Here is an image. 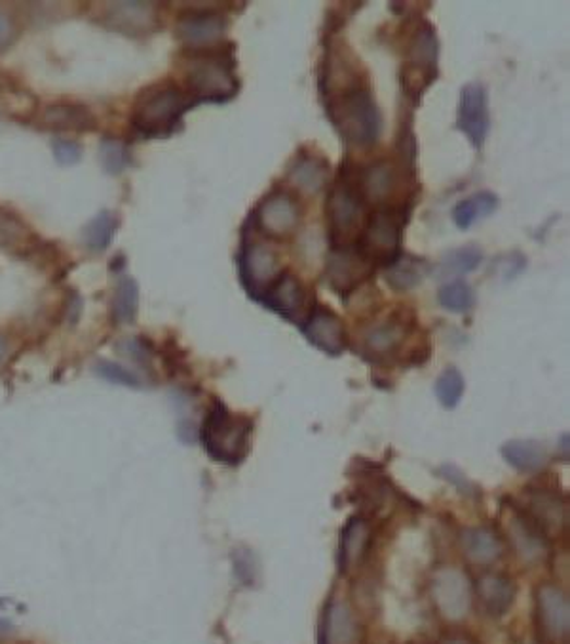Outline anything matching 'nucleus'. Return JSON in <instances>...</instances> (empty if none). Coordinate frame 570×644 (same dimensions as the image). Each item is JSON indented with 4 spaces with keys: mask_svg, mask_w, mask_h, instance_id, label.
Instances as JSON below:
<instances>
[{
    "mask_svg": "<svg viewBox=\"0 0 570 644\" xmlns=\"http://www.w3.org/2000/svg\"><path fill=\"white\" fill-rule=\"evenodd\" d=\"M252 431V418L230 413L222 403H215L202 424V444L217 462L240 464L247 456Z\"/></svg>",
    "mask_w": 570,
    "mask_h": 644,
    "instance_id": "obj_7",
    "label": "nucleus"
},
{
    "mask_svg": "<svg viewBox=\"0 0 570 644\" xmlns=\"http://www.w3.org/2000/svg\"><path fill=\"white\" fill-rule=\"evenodd\" d=\"M415 329V315L398 309L383 321L373 322L362 334V355L369 362L383 365L386 360L398 359L403 345Z\"/></svg>",
    "mask_w": 570,
    "mask_h": 644,
    "instance_id": "obj_9",
    "label": "nucleus"
},
{
    "mask_svg": "<svg viewBox=\"0 0 570 644\" xmlns=\"http://www.w3.org/2000/svg\"><path fill=\"white\" fill-rule=\"evenodd\" d=\"M360 637L356 615L347 600L331 599L326 605L318 644H356Z\"/></svg>",
    "mask_w": 570,
    "mask_h": 644,
    "instance_id": "obj_20",
    "label": "nucleus"
},
{
    "mask_svg": "<svg viewBox=\"0 0 570 644\" xmlns=\"http://www.w3.org/2000/svg\"><path fill=\"white\" fill-rule=\"evenodd\" d=\"M15 38L14 22L8 17L7 14L0 12V50H4L8 46L12 45V40Z\"/></svg>",
    "mask_w": 570,
    "mask_h": 644,
    "instance_id": "obj_39",
    "label": "nucleus"
},
{
    "mask_svg": "<svg viewBox=\"0 0 570 644\" xmlns=\"http://www.w3.org/2000/svg\"><path fill=\"white\" fill-rule=\"evenodd\" d=\"M429 597L444 620L462 622L472 610L474 587L462 570L445 567L432 576Z\"/></svg>",
    "mask_w": 570,
    "mask_h": 644,
    "instance_id": "obj_11",
    "label": "nucleus"
},
{
    "mask_svg": "<svg viewBox=\"0 0 570 644\" xmlns=\"http://www.w3.org/2000/svg\"><path fill=\"white\" fill-rule=\"evenodd\" d=\"M508 534L519 559L534 564L548 554V539L525 511H516L508 521Z\"/></svg>",
    "mask_w": 570,
    "mask_h": 644,
    "instance_id": "obj_21",
    "label": "nucleus"
},
{
    "mask_svg": "<svg viewBox=\"0 0 570 644\" xmlns=\"http://www.w3.org/2000/svg\"><path fill=\"white\" fill-rule=\"evenodd\" d=\"M460 547L475 564H490L504 553V541L489 528H470L460 536Z\"/></svg>",
    "mask_w": 570,
    "mask_h": 644,
    "instance_id": "obj_26",
    "label": "nucleus"
},
{
    "mask_svg": "<svg viewBox=\"0 0 570 644\" xmlns=\"http://www.w3.org/2000/svg\"><path fill=\"white\" fill-rule=\"evenodd\" d=\"M191 107H194L193 102L178 84H153L135 102L132 128L145 140L170 138Z\"/></svg>",
    "mask_w": 570,
    "mask_h": 644,
    "instance_id": "obj_4",
    "label": "nucleus"
},
{
    "mask_svg": "<svg viewBox=\"0 0 570 644\" xmlns=\"http://www.w3.org/2000/svg\"><path fill=\"white\" fill-rule=\"evenodd\" d=\"M319 98L326 117L344 145L371 150L383 134V115L371 92L369 76L356 56L337 40L326 43L319 63Z\"/></svg>",
    "mask_w": 570,
    "mask_h": 644,
    "instance_id": "obj_1",
    "label": "nucleus"
},
{
    "mask_svg": "<svg viewBox=\"0 0 570 644\" xmlns=\"http://www.w3.org/2000/svg\"><path fill=\"white\" fill-rule=\"evenodd\" d=\"M331 166L326 157L314 151L301 147L288 166V180L293 188L303 191L304 195H318L329 181Z\"/></svg>",
    "mask_w": 570,
    "mask_h": 644,
    "instance_id": "obj_18",
    "label": "nucleus"
},
{
    "mask_svg": "<svg viewBox=\"0 0 570 644\" xmlns=\"http://www.w3.org/2000/svg\"><path fill=\"white\" fill-rule=\"evenodd\" d=\"M119 219L111 212H101L82 231V242L92 252H104L114 239Z\"/></svg>",
    "mask_w": 570,
    "mask_h": 644,
    "instance_id": "obj_32",
    "label": "nucleus"
},
{
    "mask_svg": "<svg viewBox=\"0 0 570 644\" xmlns=\"http://www.w3.org/2000/svg\"><path fill=\"white\" fill-rule=\"evenodd\" d=\"M301 326L306 339L329 357H339L349 345L344 322L326 306L314 303V308L311 309V313Z\"/></svg>",
    "mask_w": 570,
    "mask_h": 644,
    "instance_id": "obj_17",
    "label": "nucleus"
},
{
    "mask_svg": "<svg viewBox=\"0 0 570 644\" xmlns=\"http://www.w3.org/2000/svg\"><path fill=\"white\" fill-rule=\"evenodd\" d=\"M371 541L369 521L363 517L352 518L349 525L344 526L339 549V569L342 574H349L350 570L356 569L367 553Z\"/></svg>",
    "mask_w": 570,
    "mask_h": 644,
    "instance_id": "obj_24",
    "label": "nucleus"
},
{
    "mask_svg": "<svg viewBox=\"0 0 570 644\" xmlns=\"http://www.w3.org/2000/svg\"><path fill=\"white\" fill-rule=\"evenodd\" d=\"M12 630H14V628H12V623L8 622V620H4V618H0V639L8 637V635L12 633Z\"/></svg>",
    "mask_w": 570,
    "mask_h": 644,
    "instance_id": "obj_41",
    "label": "nucleus"
},
{
    "mask_svg": "<svg viewBox=\"0 0 570 644\" xmlns=\"http://www.w3.org/2000/svg\"><path fill=\"white\" fill-rule=\"evenodd\" d=\"M437 300H439L441 308L451 311V313H468L470 309L474 308V288L468 285L466 281L454 278L451 283L439 288Z\"/></svg>",
    "mask_w": 570,
    "mask_h": 644,
    "instance_id": "obj_33",
    "label": "nucleus"
},
{
    "mask_svg": "<svg viewBox=\"0 0 570 644\" xmlns=\"http://www.w3.org/2000/svg\"><path fill=\"white\" fill-rule=\"evenodd\" d=\"M413 203L398 204L377 208L367 214L362 232L354 247L369 260L375 270L390 267L403 254V231L413 212Z\"/></svg>",
    "mask_w": 570,
    "mask_h": 644,
    "instance_id": "obj_5",
    "label": "nucleus"
},
{
    "mask_svg": "<svg viewBox=\"0 0 570 644\" xmlns=\"http://www.w3.org/2000/svg\"><path fill=\"white\" fill-rule=\"evenodd\" d=\"M398 76L403 96L415 106L423 98L424 92L436 83L439 76V38L436 27L428 20H421L411 33Z\"/></svg>",
    "mask_w": 570,
    "mask_h": 644,
    "instance_id": "obj_6",
    "label": "nucleus"
},
{
    "mask_svg": "<svg viewBox=\"0 0 570 644\" xmlns=\"http://www.w3.org/2000/svg\"><path fill=\"white\" fill-rule=\"evenodd\" d=\"M502 456L521 473H536L548 464V450L538 441H510L502 446Z\"/></svg>",
    "mask_w": 570,
    "mask_h": 644,
    "instance_id": "obj_28",
    "label": "nucleus"
},
{
    "mask_svg": "<svg viewBox=\"0 0 570 644\" xmlns=\"http://www.w3.org/2000/svg\"><path fill=\"white\" fill-rule=\"evenodd\" d=\"M303 222V206L293 191L275 188L260 199L252 212L250 224L255 225L267 239L286 240L295 235Z\"/></svg>",
    "mask_w": 570,
    "mask_h": 644,
    "instance_id": "obj_8",
    "label": "nucleus"
},
{
    "mask_svg": "<svg viewBox=\"0 0 570 644\" xmlns=\"http://www.w3.org/2000/svg\"><path fill=\"white\" fill-rule=\"evenodd\" d=\"M439 644H477L474 639L468 637V635H447L441 639Z\"/></svg>",
    "mask_w": 570,
    "mask_h": 644,
    "instance_id": "obj_40",
    "label": "nucleus"
},
{
    "mask_svg": "<svg viewBox=\"0 0 570 644\" xmlns=\"http://www.w3.org/2000/svg\"><path fill=\"white\" fill-rule=\"evenodd\" d=\"M356 170V163L344 158L333 186L327 193V235L331 248L356 245L369 214V206L357 186Z\"/></svg>",
    "mask_w": 570,
    "mask_h": 644,
    "instance_id": "obj_3",
    "label": "nucleus"
},
{
    "mask_svg": "<svg viewBox=\"0 0 570 644\" xmlns=\"http://www.w3.org/2000/svg\"><path fill=\"white\" fill-rule=\"evenodd\" d=\"M500 206V199L493 191H477L464 201H460L452 208V222L459 227L460 231H468L470 227L480 224L485 217L493 216Z\"/></svg>",
    "mask_w": 570,
    "mask_h": 644,
    "instance_id": "obj_27",
    "label": "nucleus"
},
{
    "mask_svg": "<svg viewBox=\"0 0 570 644\" xmlns=\"http://www.w3.org/2000/svg\"><path fill=\"white\" fill-rule=\"evenodd\" d=\"M428 273V260H424L421 255L403 252L390 267H386L385 281L393 293H408V290H413L416 286L423 285V281Z\"/></svg>",
    "mask_w": 570,
    "mask_h": 644,
    "instance_id": "obj_25",
    "label": "nucleus"
},
{
    "mask_svg": "<svg viewBox=\"0 0 570 644\" xmlns=\"http://www.w3.org/2000/svg\"><path fill=\"white\" fill-rule=\"evenodd\" d=\"M483 262V250L477 245L454 248L444 255V260L437 267L439 277H462L477 270Z\"/></svg>",
    "mask_w": 570,
    "mask_h": 644,
    "instance_id": "obj_30",
    "label": "nucleus"
},
{
    "mask_svg": "<svg viewBox=\"0 0 570 644\" xmlns=\"http://www.w3.org/2000/svg\"><path fill=\"white\" fill-rule=\"evenodd\" d=\"M534 620L542 639L567 643L570 633L569 595L554 584H542L534 595Z\"/></svg>",
    "mask_w": 570,
    "mask_h": 644,
    "instance_id": "obj_13",
    "label": "nucleus"
},
{
    "mask_svg": "<svg viewBox=\"0 0 570 644\" xmlns=\"http://www.w3.org/2000/svg\"><path fill=\"white\" fill-rule=\"evenodd\" d=\"M457 130L466 135L475 151H482L490 130L489 96L482 83L462 86L457 106Z\"/></svg>",
    "mask_w": 570,
    "mask_h": 644,
    "instance_id": "obj_15",
    "label": "nucleus"
},
{
    "mask_svg": "<svg viewBox=\"0 0 570 644\" xmlns=\"http://www.w3.org/2000/svg\"><path fill=\"white\" fill-rule=\"evenodd\" d=\"M120 351L128 355L130 359L137 360V362H142V365H147L148 359H150V351H148L147 347L143 342L140 339H135V337H130V339H124L122 344H120Z\"/></svg>",
    "mask_w": 570,
    "mask_h": 644,
    "instance_id": "obj_38",
    "label": "nucleus"
},
{
    "mask_svg": "<svg viewBox=\"0 0 570 644\" xmlns=\"http://www.w3.org/2000/svg\"><path fill=\"white\" fill-rule=\"evenodd\" d=\"M99 158L109 174H122L130 165V153L120 140H105L99 150Z\"/></svg>",
    "mask_w": 570,
    "mask_h": 644,
    "instance_id": "obj_35",
    "label": "nucleus"
},
{
    "mask_svg": "<svg viewBox=\"0 0 570 644\" xmlns=\"http://www.w3.org/2000/svg\"><path fill=\"white\" fill-rule=\"evenodd\" d=\"M464 375L460 374L459 368H445L436 382V397L444 408H457L460 398L464 395Z\"/></svg>",
    "mask_w": 570,
    "mask_h": 644,
    "instance_id": "obj_34",
    "label": "nucleus"
},
{
    "mask_svg": "<svg viewBox=\"0 0 570 644\" xmlns=\"http://www.w3.org/2000/svg\"><path fill=\"white\" fill-rule=\"evenodd\" d=\"M516 593V584L502 574H485L475 584V597L483 610L493 618H500L510 610Z\"/></svg>",
    "mask_w": 570,
    "mask_h": 644,
    "instance_id": "obj_23",
    "label": "nucleus"
},
{
    "mask_svg": "<svg viewBox=\"0 0 570 644\" xmlns=\"http://www.w3.org/2000/svg\"><path fill=\"white\" fill-rule=\"evenodd\" d=\"M97 374L105 378L107 382L119 383V385H128V387H140L142 380L140 375L134 374L132 370L114 365V362H97Z\"/></svg>",
    "mask_w": 570,
    "mask_h": 644,
    "instance_id": "obj_36",
    "label": "nucleus"
},
{
    "mask_svg": "<svg viewBox=\"0 0 570 644\" xmlns=\"http://www.w3.org/2000/svg\"><path fill=\"white\" fill-rule=\"evenodd\" d=\"M52 150L53 155H56L58 163H61V165H74L82 157L81 145L76 142H71V140H53Z\"/></svg>",
    "mask_w": 570,
    "mask_h": 644,
    "instance_id": "obj_37",
    "label": "nucleus"
},
{
    "mask_svg": "<svg viewBox=\"0 0 570 644\" xmlns=\"http://www.w3.org/2000/svg\"><path fill=\"white\" fill-rule=\"evenodd\" d=\"M259 301L265 308L275 311L286 321L295 322L299 326L303 324L304 319L314 308V300H312L308 288L293 271L286 270V267L276 278L275 285L268 288Z\"/></svg>",
    "mask_w": 570,
    "mask_h": 644,
    "instance_id": "obj_14",
    "label": "nucleus"
},
{
    "mask_svg": "<svg viewBox=\"0 0 570 644\" xmlns=\"http://www.w3.org/2000/svg\"><path fill=\"white\" fill-rule=\"evenodd\" d=\"M232 46L221 45L204 50H186L183 75L185 91L193 106L198 104H227L237 98L240 81L234 65Z\"/></svg>",
    "mask_w": 570,
    "mask_h": 644,
    "instance_id": "obj_2",
    "label": "nucleus"
},
{
    "mask_svg": "<svg viewBox=\"0 0 570 644\" xmlns=\"http://www.w3.org/2000/svg\"><path fill=\"white\" fill-rule=\"evenodd\" d=\"M8 355V344L4 342V337L0 336V362L7 359Z\"/></svg>",
    "mask_w": 570,
    "mask_h": 644,
    "instance_id": "obj_42",
    "label": "nucleus"
},
{
    "mask_svg": "<svg viewBox=\"0 0 570 644\" xmlns=\"http://www.w3.org/2000/svg\"><path fill=\"white\" fill-rule=\"evenodd\" d=\"M525 513L544 534L561 533L569 523V505L561 496L549 490L529 492Z\"/></svg>",
    "mask_w": 570,
    "mask_h": 644,
    "instance_id": "obj_22",
    "label": "nucleus"
},
{
    "mask_svg": "<svg viewBox=\"0 0 570 644\" xmlns=\"http://www.w3.org/2000/svg\"><path fill=\"white\" fill-rule=\"evenodd\" d=\"M238 271L245 293L259 301L283 267L275 248L263 240L247 239L238 254Z\"/></svg>",
    "mask_w": 570,
    "mask_h": 644,
    "instance_id": "obj_10",
    "label": "nucleus"
},
{
    "mask_svg": "<svg viewBox=\"0 0 570 644\" xmlns=\"http://www.w3.org/2000/svg\"><path fill=\"white\" fill-rule=\"evenodd\" d=\"M156 8L153 2H111L105 8V22L111 29L132 37L145 35L156 27Z\"/></svg>",
    "mask_w": 570,
    "mask_h": 644,
    "instance_id": "obj_19",
    "label": "nucleus"
},
{
    "mask_svg": "<svg viewBox=\"0 0 570 644\" xmlns=\"http://www.w3.org/2000/svg\"><path fill=\"white\" fill-rule=\"evenodd\" d=\"M140 309V288L132 277H120L112 296V319L119 324L134 322Z\"/></svg>",
    "mask_w": 570,
    "mask_h": 644,
    "instance_id": "obj_31",
    "label": "nucleus"
},
{
    "mask_svg": "<svg viewBox=\"0 0 570 644\" xmlns=\"http://www.w3.org/2000/svg\"><path fill=\"white\" fill-rule=\"evenodd\" d=\"M229 22L214 10H189L179 15L175 33L186 50H204L219 46L225 38Z\"/></svg>",
    "mask_w": 570,
    "mask_h": 644,
    "instance_id": "obj_16",
    "label": "nucleus"
},
{
    "mask_svg": "<svg viewBox=\"0 0 570 644\" xmlns=\"http://www.w3.org/2000/svg\"><path fill=\"white\" fill-rule=\"evenodd\" d=\"M375 265L363 258L362 252L354 245L352 247L331 248L327 254L326 278L327 286L337 296L347 298L356 293L357 288L375 273Z\"/></svg>",
    "mask_w": 570,
    "mask_h": 644,
    "instance_id": "obj_12",
    "label": "nucleus"
},
{
    "mask_svg": "<svg viewBox=\"0 0 570 644\" xmlns=\"http://www.w3.org/2000/svg\"><path fill=\"white\" fill-rule=\"evenodd\" d=\"M45 124L60 130H92L96 127L94 115L82 106L73 104H58L45 111Z\"/></svg>",
    "mask_w": 570,
    "mask_h": 644,
    "instance_id": "obj_29",
    "label": "nucleus"
}]
</instances>
